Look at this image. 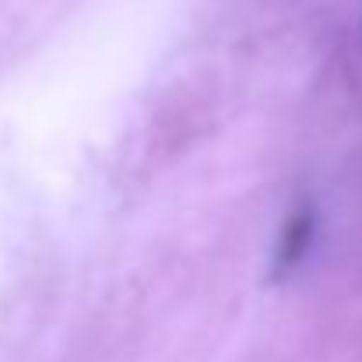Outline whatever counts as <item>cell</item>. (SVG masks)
Listing matches in <instances>:
<instances>
[{
  "label": "cell",
  "mask_w": 362,
  "mask_h": 362,
  "mask_svg": "<svg viewBox=\"0 0 362 362\" xmlns=\"http://www.w3.org/2000/svg\"><path fill=\"white\" fill-rule=\"evenodd\" d=\"M313 208L310 204H296L281 226V240H278V250H274V278H285L288 271H296L310 250V240H313Z\"/></svg>",
  "instance_id": "6da1fadb"
}]
</instances>
